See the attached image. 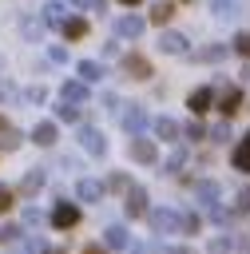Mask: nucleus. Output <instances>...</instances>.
<instances>
[{
    "mask_svg": "<svg viewBox=\"0 0 250 254\" xmlns=\"http://www.w3.org/2000/svg\"><path fill=\"white\" fill-rule=\"evenodd\" d=\"M222 56H226V48H206V52H202V60H210V64H218Z\"/></svg>",
    "mask_w": 250,
    "mask_h": 254,
    "instance_id": "c85d7f7f",
    "label": "nucleus"
},
{
    "mask_svg": "<svg viewBox=\"0 0 250 254\" xmlns=\"http://www.w3.org/2000/svg\"><path fill=\"white\" fill-rule=\"evenodd\" d=\"M234 167H238V171H250V135H242V143H238V151H234Z\"/></svg>",
    "mask_w": 250,
    "mask_h": 254,
    "instance_id": "4468645a",
    "label": "nucleus"
},
{
    "mask_svg": "<svg viewBox=\"0 0 250 254\" xmlns=\"http://www.w3.org/2000/svg\"><path fill=\"white\" fill-rule=\"evenodd\" d=\"M103 194V187L95 183V179H79V198H87V202H95Z\"/></svg>",
    "mask_w": 250,
    "mask_h": 254,
    "instance_id": "2eb2a0df",
    "label": "nucleus"
},
{
    "mask_svg": "<svg viewBox=\"0 0 250 254\" xmlns=\"http://www.w3.org/2000/svg\"><path fill=\"white\" fill-rule=\"evenodd\" d=\"M79 147H87V155H103L107 151V143H103V135L95 127H79Z\"/></svg>",
    "mask_w": 250,
    "mask_h": 254,
    "instance_id": "f03ea898",
    "label": "nucleus"
},
{
    "mask_svg": "<svg viewBox=\"0 0 250 254\" xmlns=\"http://www.w3.org/2000/svg\"><path fill=\"white\" fill-rule=\"evenodd\" d=\"M56 115H60V119H79V107H71V103H60V107H56Z\"/></svg>",
    "mask_w": 250,
    "mask_h": 254,
    "instance_id": "a878e982",
    "label": "nucleus"
},
{
    "mask_svg": "<svg viewBox=\"0 0 250 254\" xmlns=\"http://www.w3.org/2000/svg\"><path fill=\"white\" fill-rule=\"evenodd\" d=\"M238 210H250V190H246V194H238Z\"/></svg>",
    "mask_w": 250,
    "mask_h": 254,
    "instance_id": "2f4dec72",
    "label": "nucleus"
},
{
    "mask_svg": "<svg viewBox=\"0 0 250 254\" xmlns=\"http://www.w3.org/2000/svg\"><path fill=\"white\" fill-rule=\"evenodd\" d=\"M210 8H214L218 16H230V12H234V0H210Z\"/></svg>",
    "mask_w": 250,
    "mask_h": 254,
    "instance_id": "bb28decb",
    "label": "nucleus"
},
{
    "mask_svg": "<svg viewBox=\"0 0 250 254\" xmlns=\"http://www.w3.org/2000/svg\"><path fill=\"white\" fill-rule=\"evenodd\" d=\"M103 242H107V250H123L127 246V230L123 226H107L103 230Z\"/></svg>",
    "mask_w": 250,
    "mask_h": 254,
    "instance_id": "1a4fd4ad",
    "label": "nucleus"
},
{
    "mask_svg": "<svg viewBox=\"0 0 250 254\" xmlns=\"http://www.w3.org/2000/svg\"><path fill=\"white\" fill-rule=\"evenodd\" d=\"M234 48H238V52L250 60V32H238V36H234Z\"/></svg>",
    "mask_w": 250,
    "mask_h": 254,
    "instance_id": "b1692460",
    "label": "nucleus"
},
{
    "mask_svg": "<svg viewBox=\"0 0 250 254\" xmlns=\"http://www.w3.org/2000/svg\"><path fill=\"white\" fill-rule=\"evenodd\" d=\"M44 24H63V4H48L44 8Z\"/></svg>",
    "mask_w": 250,
    "mask_h": 254,
    "instance_id": "4be33fe9",
    "label": "nucleus"
},
{
    "mask_svg": "<svg viewBox=\"0 0 250 254\" xmlns=\"http://www.w3.org/2000/svg\"><path fill=\"white\" fill-rule=\"evenodd\" d=\"M123 67H127L135 79H147V75H151V64H147L143 56H127V60H123Z\"/></svg>",
    "mask_w": 250,
    "mask_h": 254,
    "instance_id": "0eeeda50",
    "label": "nucleus"
},
{
    "mask_svg": "<svg viewBox=\"0 0 250 254\" xmlns=\"http://www.w3.org/2000/svg\"><path fill=\"white\" fill-rule=\"evenodd\" d=\"M63 36H67V40H83V36H87V24H83V20H63Z\"/></svg>",
    "mask_w": 250,
    "mask_h": 254,
    "instance_id": "f3484780",
    "label": "nucleus"
},
{
    "mask_svg": "<svg viewBox=\"0 0 250 254\" xmlns=\"http://www.w3.org/2000/svg\"><path fill=\"white\" fill-rule=\"evenodd\" d=\"M159 48H163V52H171V56H175V52H187V40H183V36H179V32H167V36H163V40H159Z\"/></svg>",
    "mask_w": 250,
    "mask_h": 254,
    "instance_id": "9d476101",
    "label": "nucleus"
},
{
    "mask_svg": "<svg viewBox=\"0 0 250 254\" xmlns=\"http://www.w3.org/2000/svg\"><path fill=\"white\" fill-rule=\"evenodd\" d=\"M218 111H222V115H234V111H242V87H226V91H222V103H218Z\"/></svg>",
    "mask_w": 250,
    "mask_h": 254,
    "instance_id": "39448f33",
    "label": "nucleus"
},
{
    "mask_svg": "<svg viewBox=\"0 0 250 254\" xmlns=\"http://www.w3.org/2000/svg\"><path fill=\"white\" fill-rule=\"evenodd\" d=\"M12 198H16V190H12V187H0V210H8Z\"/></svg>",
    "mask_w": 250,
    "mask_h": 254,
    "instance_id": "cd10ccee",
    "label": "nucleus"
},
{
    "mask_svg": "<svg viewBox=\"0 0 250 254\" xmlns=\"http://www.w3.org/2000/svg\"><path fill=\"white\" fill-rule=\"evenodd\" d=\"M40 183H44V171L36 167V171H32V175L20 183V194H32V190H40Z\"/></svg>",
    "mask_w": 250,
    "mask_h": 254,
    "instance_id": "a211bd4d",
    "label": "nucleus"
},
{
    "mask_svg": "<svg viewBox=\"0 0 250 254\" xmlns=\"http://www.w3.org/2000/svg\"><path fill=\"white\" fill-rule=\"evenodd\" d=\"M123 4H131V8H135V4H143V0H123Z\"/></svg>",
    "mask_w": 250,
    "mask_h": 254,
    "instance_id": "f704fd0d",
    "label": "nucleus"
},
{
    "mask_svg": "<svg viewBox=\"0 0 250 254\" xmlns=\"http://www.w3.org/2000/svg\"><path fill=\"white\" fill-rule=\"evenodd\" d=\"M83 254H107L103 246H83Z\"/></svg>",
    "mask_w": 250,
    "mask_h": 254,
    "instance_id": "473e14b6",
    "label": "nucleus"
},
{
    "mask_svg": "<svg viewBox=\"0 0 250 254\" xmlns=\"http://www.w3.org/2000/svg\"><path fill=\"white\" fill-rule=\"evenodd\" d=\"M210 103H214V91H210V87H194V91H190V99H187V107H190L194 115H206V111H210Z\"/></svg>",
    "mask_w": 250,
    "mask_h": 254,
    "instance_id": "f257e3e1",
    "label": "nucleus"
},
{
    "mask_svg": "<svg viewBox=\"0 0 250 254\" xmlns=\"http://www.w3.org/2000/svg\"><path fill=\"white\" fill-rule=\"evenodd\" d=\"M75 99H87V87H83L79 79H71V83H63V103H71V107H75Z\"/></svg>",
    "mask_w": 250,
    "mask_h": 254,
    "instance_id": "9b49d317",
    "label": "nucleus"
},
{
    "mask_svg": "<svg viewBox=\"0 0 250 254\" xmlns=\"http://www.w3.org/2000/svg\"><path fill=\"white\" fill-rule=\"evenodd\" d=\"M44 254H63V250H44Z\"/></svg>",
    "mask_w": 250,
    "mask_h": 254,
    "instance_id": "c9c22d12",
    "label": "nucleus"
},
{
    "mask_svg": "<svg viewBox=\"0 0 250 254\" xmlns=\"http://www.w3.org/2000/svg\"><path fill=\"white\" fill-rule=\"evenodd\" d=\"M107 187H111V190H127V179H123V175H115V179H111Z\"/></svg>",
    "mask_w": 250,
    "mask_h": 254,
    "instance_id": "7c9ffc66",
    "label": "nucleus"
},
{
    "mask_svg": "<svg viewBox=\"0 0 250 254\" xmlns=\"http://www.w3.org/2000/svg\"><path fill=\"white\" fill-rule=\"evenodd\" d=\"M52 222H56L60 230H67V226H75V222H79V206H71V202H60V206L52 210Z\"/></svg>",
    "mask_w": 250,
    "mask_h": 254,
    "instance_id": "7ed1b4c3",
    "label": "nucleus"
},
{
    "mask_svg": "<svg viewBox=\"0 0 250 254\" xmlns=\"http://www.w3.org/2000/svg\"><path fill=\"white\" fill-rule=\"evenodd\" d=\"M48 60H52V64H63L67 52H63V48H48Z\"/></svg>",
    "mask_w": 250,
    "mask_h": 254,
    "instance_id": "c756f323",
    "label": "nucleus"
},
{
    "mask_svg": "<svg viewBox=\"0 0 250 254\" xmlns=\"http://www.w3.org/2000/svg\"><path fill=\"white\" fill-rule=\"evenodd\" d=\"M143 28H147L143 16H123V20H115V36H127V40H135Z\"/></svg>",
    "mask_w": 250,
    "mask_h": 254,
    "instance_id": "20e7f679",
    "label": "nucleus"
},
{
    "mask_svg": "<svg viewBox=\"0 0 250 254\" xmlns=\"http://www.w3.org/2000/svg\"><path fill=\"white\" fill-rule=\"evenodd\" d=\"M194 190H198V198H202V206H210V202L218 198V187H214V183H198Z\"/></svg>",
    "mask_w": 250,
    "mask_h": 254,
    "instance_id": "412c9836",
    "label": "nucleus"
},
{
    "mask_svg": "<svg viewBox=\"0 0 250 254\" xmlns=\"http://www.w3.org/2000/svg\"><path fill=\"white\" fill-rule=\"evenodd\" d=\"M143 202H147V190H143V187H127V210H131V214H147Z\"/></svg>",
    "mask_w": 250,
    "mask_h": 254,
    "instance_id": "423d86ee",
    "label": "nucleus"
},
{
    "mask_svg": "<svg viewBox=\"0 0 250 254\" xmlns=\"http://www.w3.org/2000/svg\"><path fill=\"white\" fill-rule=\"evenodd\" d=\"M123 123H127L131 131H139V127H143V107H127V111H123Z\"/></svg>",
    "mask_w": 250,
    "mask_h": 254,
    "instance_id": "6ab92c4d",
    "label": "nucleus"
},
{
    "mask_svg": "<svg viewBox=\"0 0 250 254\" xmlns=\"http://www.w3.org/2000/svg\"><path fill=\"white\" fill-rule=\"evenodd\" d=\"M155 131H159L163 139H179V123H175V119H159V123H155Z\"/></svg>",
    "mask_w": 250,
    "mask_h": 254,
    "instance_id": "aec40b11",
    "label": "nucleus"
},
{
    "mask_svg": "<svg viewBox=\"0 0 250 254\" xmlns=\"http://www.w3.org/2000/svg\"><path fill=\"white\" fill-rule=\"evenodd\" d=\"M131 155H135L139 163H155V159H159L155 143H143V139H135V143H131Z\"/></svg>",
    "mask_w": 250,
    "mask_h": 254,
    "instance_id": "6e6552de",
    "label": "nucleus"
},
{
    "mask_svg": "<svg viewBox=\"0 0 250 254\" xmlns=\"http://www.w3.org/2000/svg\"><path fill=\"white\" fill-rule=\"evenodd\" d=\"M151 222H155L159 230H175V226H179V214H171V210H151Z\"/></svg>",
    "mask_w": 250,
    "mask_h": 254,
    "instance_id": "ddd939ff",
    "label": "nucleus"
},
{
    "mask_svg": "<svg viewBox=\"0 0 250 254\" xmlns=\"http://www.w3.org/2000/svg\"><path fill=\"white\" fill-rule=\"evenodd\" d=\"M20 32H24L28 40H36V36H40V20H24V24H20Z\"/></svg>",
    "mask_w": 250,
    "mask_h": 254,
    "instance_id": "393cba45",
    "label": "nucleus"
},
{
    "mask_svg": "<svg viewBox=\"0 0 250 254\" xmlns=\"http://www.w3.org/2000/svg\"><path fill=\"white\" fill-rule=\"evenodd\" d=\"M79 75H83V79H99V75H103V64L87 60V64H79Z\"/></svg>",
    "mask_w": 250,
    "mask_h": 254,
    "instance_id": "5701e85b",
    "label": "nucleus"
},
{
    "mask_svg": "<svg viewBox=\"0 0 250 254\" xmlns=\"http://www.w3.org/2000/svg\"><path fill=\"white\" fill-rule=\"evenodd\" d=\"M171 16H175V4H171V0H163V4L151 8V20H155V24H167Z\"/></svg>",
    "mask_w": 250,
    "mask_h": 254,
    "instance_id": "dca6fc26",
    "label": "nucleus"
},
{
    "mask_svg": "<svg viewBox=\"0 0 250 254\" xmlns=\"http://www.w3.org/2000/svg\"><path fill=\"white\" fill-rule=\"evenodd\" d=\"M32 139H36L40 147H52V143H56V123H40V127L32 131Z\"/></svg>",
    "mask_w": 250,
    "mask_h": 254,
    "instance_id": "f8f14e48",
    "label": "nucleus"
},
{
    "mask_svg": "<svg viewBox=\"0 0 250 254\" xmlns=\"http://www.w3.org/2000/svg\"><path fill=\"white\" fill-rule=\"evenodd\" d=\"M71 4H79V8H83V4H91V0H71Z\"/></svg>",
    "mask_w": 250,
    "mask_h": 254,
    "instance_id": "72a5a7b5",
    "label": "nucleus"
}]
</instances>
